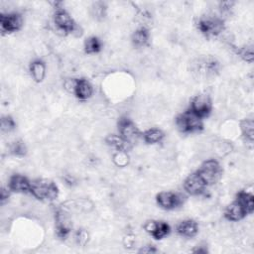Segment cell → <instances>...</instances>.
I'll list each match as a JSON object with an SVG mask.
<instances>
[{"mask_svg":"<svg viewBox=\"0 0 254 254\" xmlns=\"http://www.w3.org/2000/svg\"><path fill=\"white\" fill-rule=\"evenodd\" d=\"M30 192L41 200H54L59 195V189L57 185L47 179H39L31 184Z\"/></svg>","mask_w":254,"mask_h":254,"instance_id":"1","label":"cell"},{"mask_svg":"<svg viewBox=\"0 0 254 254\" xmlns=\"http://www.w3.org/2000/svg\"><path fill=\"white\" fill-rule=\"evenodd\" d=\"M176 124L179 130L183 133H192L202 130L203 124L201 118L196 116L190 110L179 115L176 119Z\"/></svg>","mask_w":254,"mask_h":254,"instance_id":"2","label":"cell"},{"mask_svg":"<svg viewBox=\"0 0 254 254\" xmlns=\"http://www.w3.org/2000/svg\"><path fill=\"white\" fill-rule=\"evenodd\" d=\"M197 174L203 180L206 186L215 184L222 175V169L219 163L215 160H207L202 163Z\"/></svg>","mask_w":254,"mask_h":254,"instance_id":"3","label":"cell"},{"mask_svg":"<svg viewBox=\"0 0 254 254\" xmlns=\"http://www.w3.org/2000/svg\"><path fill=\"white\" fill-rule=\"evenodd\" d=\"M198 30L206 37H214L223 30V20L217 16H203L197 22Z\"/></svg>","mask_w":254,"mask_h":254,"instance_id":"4","label":"cell"},{"mask_svg":"<svg viewBox=\"0 0 254 254\" xmlns=\"http://www.w3.org/2000/svg\"><path fill=\"white\" fill-rule=\"evenodd\" d=\"M211 108L212 105L209 96L207 94H198L192 98L190 110L196 116L203 118L208 116Z\"/></svg>","mask_w":254,"mask_h":254,"instance_id":"5","label":"cell"},{"mask_svg":"<svg viewBox=\"0 0 254 254\" xmlns=\"http://www.w3.org/2000/svg\"><path fill=\"white\" fill-rule=\"evenodd\" d=\"M54 20L57 28L60 31L64 32V34H68V33L73 34L78 30V27L76 26V24L73 22V20L68 15V13H66L64 9L60 8L56 10Z\"/></svg>","mask_w":254,"mask_h":254,"instance_id":"6","label":"cell"},{"mask_svg":"<svg viewBox=\"0 0 254 254\" xmlns=\"http://www.w3.org/2000/svg\"><path fill=\"white\" fill-rule=\"evenodd\" d=\"M219 64L218 62L213 58H203L197 60V64H195L194 71L198 73L199 76L208 77L213 76L218 72Z\"/></svg>","mask_w":254,"mask_h":254,"instance_id":"7","label":"cell"},{"mask_svg":"<svg viewBox=\"0 0 254 254\" xmlns=\"http://www.w3.org/2000/svg\"><path fill=\"white\" fill-rule=\"evenodd\" d=\"M184 196L172 191H163L157 195L158 204L164 209H174L184 202Z\"/></svg>","mask_w":254,"mask_h":254,"instance_id":"8","label":"cell"},{"mask_svg":"<svg viewBox=\"0 0 254 254\" xmlns=\"http://www.w3.org/2000/svg\"><path fill=\"white\" fill-rule=\"evenodd\" d=\"M22 17L19 14H1L0 15V29L3 34L13 33L22 27Z\"/></svg>","mask_w":254,"mask_h":254,"instance_id":"9","label":"cell"},{"mask_svg":"<svg viewBox=\"0 0 254 254\" xmlns=\"http://www.w3.org/2000/svg\"><path fill=\"white\" fill-rule=\"evenodd\" d=\"M118 130L120 132V136L124 139L132 143L133 141L137 140L140 136V132L135 124L127 117H121L118 121Z\"/></svg>","mask_w":254,"mask_h":254,"instance_id":"10","label":"cell"},{"mask_svg":"<svg viewBox=\"0 0 254 254\" xmlns=\"http://www.w3.org/2000/svg\"><path fill=\"white\" fill-rule=\"evenodd\" d=\"M206 185L203 182V180L200 178V176L196 173H193L191 175H190L184 182V188L185 190L192 195H196V194H200L204 189H205Z\"/></svg>","mask_w":254,"mask_h":254,"instance_id":"11","label":"cell"},{"mask_svg":"<svg viewBox=\"0 0 254 254\" xmlns=\"http://www.w3.org/2000/svg\"><path fill=\"white\" fill-rule=\"evenodd\" d=\"M145 230L155 239H162L170 232V226L164 221L149 220L144 225Z\"/></svg>","mask_w":254,"mask_h":254,"instance_id":"12","label":"cell"},{"mask_svg":"<svg viewBox=\"0 0 254 254\" xmlns=\"http://www.w3.org/2000/svg\"><path fill=\"white\" fill-rule=\"evenodd\" d=\"M31 184L26 177L22 175H14L10 178L8 188L12 191L16 192H28L31 190Z\"/></svg>","mask_w":254,"mask_h":254,"instance_id":"13","label":"cell"},{"mask_svg":"<svg viewBox=\"0 0 254 254\" xmlns=\"http://www.w3.org/2000/svg\"><path fill=\"white\" fill-rule=\"evenodd\" d=\"M248 212L245 207L237 199L229 204L225 210V217L231 221H238L247 215Z\"/></svg>","mask_w":254,"mask_h":254,"instance_id":"14","label":"cell"},{"mask_svg":"<svg viewBox=\"0 0 254 254\" xmlns=\"http://www.w3.org/2000/svg\"><path fill=\"white\" fill-rule=\"evenodd\" d=\"M70 229H71V225L69 223V220L67 219L64 210L62 209L57 214V224H56L57 235L62 239H65Z\"/></svg>","mask_w":254,"mask_h":254,"instance_id":"15","label":"cell"},{"mask_svg":"<svg viewBox=\"0 0 254 254\" xmlns=\"http://www.w3.org/2000/svg\"><path fill=\"white\" fill-rule=\"evenodd\" d=\"M92 92H93V88L88 80H86L84 78L76 79L73 94L77 98H79L81 100H85L92 95Z\"/></svg>","mask_w":254,"mask_h":254,"instance_id":"16","label":"cell"},{"mask_svg":"<svg viewBox=\"0 0 254 254\" xmlns=\"http://www.w3.org/2000/svg\"><path fill=\"white\" fill-rule=\"evenodd\" d=\"M106 143L112 147H114L117 151H122V152H128L132 146L129 141L124 139L122 136L118 135H108L106 137Z\"/></svg>","mask_w":254,"mask_h":254,"instance_id":"17","label":"cell"},{"mask_svg":"<svg viewBox=\"0 0 254 254\" xmlns=\"http://www.w3.org/2000/svg\"><path fill=\"white\" fill-rule=\"evenodd\" d=\"M198 231V227L195 221L193 220H185L182 221L178 226H177V232L185 237H193Z\"/></svg>","mask_w":254,"mask_h":254,"instance_id":"18","label":"cell"},{"mask_svg":"<svg viewBox=\"0 0 254 254\" xmlns=\"http://www.w3.org/2000/svg\"><path fill=\"white\" fill-rule=\"evenodd\" d=\"M148 41H149V32L145 27H142V28L138 29L132 35V43L137 48H141V47L146 46Z\"/></svg>","mask_w":254,"mask_h":254,"instance_id":"19","label":"cell"},{"mask_svg":"<svg viewBox=\"0 0 254 254\" xmlns=\"http://www.w3.org/2000/svg\"><path fill=\"white\" fill-rule=\"evenodd\" d=\"M30 71L33 78L37 82H41L46 74V66L45 64L41 61H35L30 65Z\"/></svg>","mask_w":254,"mask_h":254,"instance_id":"20","label":"cell"},{"mask_svg":"<svg viewBox=\"0 0 254 254\" xmlns=\"http://www.w3.org/2000/svg\"><path fill=\"white\" fill-rule=\"evenodd\" d=\"M236 199L239 202L242 203V205L247 210L248 214L253 212V210H254V197H253L252 193L247 192V191H240V192H238Z\"/></svg>","mask_w":254,"mask_h":254,"instance_id":"21","label":"cell"},{"mask_svg":"<svg viewBox=\"0 0 254 254\" xmlns=\"http://www.w3.org/2000/svg\"><path fill=\"white\" fill-rule=\"evenodd\" d=\"M143 138L144 141L148 144H155L160 142L163 138H164V133L157 128H152L147 130L144 134H143Z\"/></svg>","mask_w":254,"mask_h":254,"instance_id":"22","label":"cell"},{"mask_svg":"<svg viewBox=\"0 0 254 254\" xmlns=\"http://www.w3.org/2000/svg\"><path fill=\"white\" fill-rule=\"evenodd\" d=\"M240 128H241V132L243 134V136L249 140L250 142L253 141V134H254V122L252 119L247 118L241 121L240 123Z\"/></svg>","mask_w":254,"mask_h":254,"instance_id":"23","label":"cell"},{"mask_svg":"<svg viewBox=\"0 0 254 254\" xmlns=\"http://www.w3.org/2000/svg\"><path fill=\"white\" fill-rule=\"evenodd\" d=\"M84 50L86 54H95L101 50V42L96 37H90L84 42Z\"/></svg>","mask_w":254,"mask_h":254,"instance_id":"24","label":"cell"},{"mask_svg":"<svg viewBox=\"0 0 254 254\" xmlns=\"http://www.w3.org/2000/svg\"><path fill=\"white\" fill-rule=\"evenodd\" d=\"M10 152L14 156L23 157L27 153V148H26V145L24 144V142H22V141H15L11 145V147H10Z\"/></svg>","mask_w":254,"mask_h":254,"instance_id":"25","label":"cell"},{"mask_svg":"<svg viewBox=\"0 0 254 254\" xmlns=\"http://www.w3.org/2000/svg\"><path fill=\"white\" fill-rule=\"evenodd\" d=\"M106 7L103 2H95L91 8L92 15L96 19H102L105 16Z\"/></svg>","mask_w":254,"mask_h":254,"instance_id":"26","label":"cell"},{"mask_svg":"<svg viewBox=\"0 0 254 254\" xmlns=\"http://www.w3.org/2000/svg\"><path fill=\"white\" fill-rule=\"evenodd\" d=\"M16 124L12 117L10 116H4L1 119V130L2 132H10L14 130Z\"/></svg>","mask_w":254,"mask_h":254,"instance_id":"27","label":"cell"},{"mask_svg":"<svg viewBox=\"0 0 254 254\" xmlns=\"http://www.w3.org/2000/svg\"><path fill=\"white\" fill-rule=\"evenodd\" d=\"M113 160L115 162V164L119 167H124L125 165L128 164V156H127V152H122V151H118L114 157Z\"/></svg>","mask_w":254,"mask_h":254,"instance_id":"28","label":"cell"},{"mask_svg":"<svg viewBox=\"0 0 254 254\" xmlns=\"http://www.w3.org/2000/svg\"><path fill=\"white\" fill-rule=\"evenodd\" d=\"M237 54L246 62L252 63L253 61V50L251 47H246V48H242L240 50L237 51Z\"/></svg>","mask_w":254,"mask_h":254,"instance_id":"29","label":"cell"},{"mask_svg":"<svg viewBox=\"0 0 254 254\" xmlns=\"http://www.w3.org/2000/svg\"><path fill=\"white\" fill-rule=\"evenodd\" d=\"M75 241L78 245L84 246L88 241V233L84 229H78L75 233Z\"/></svg>","mask_w":254,"mask_h":254,"instance_id":"30","label":"cell"},{"mask_svg":"<svg viewBox=\"0 0 254 254\" xmlns=\"http://www.w3.org/2000/svg\"><path fill=\"white\" fill-rule=\"evenodd\" d=\"M156 251H157L156 248L151 247V246H146V247L140 249L139 252H140V253H154V252H156Z\"/></svg>","mask_w":254,"mask_h":254,"instance_id":"31","label":"cell"},{"mask_svg":"<svg viewBox=\"0 0 254 254\" xmlns=\"http://www.w3.org/2000/svg\"><path fill=\"white\" fill-rule=\"evenodd\" d=\"M8 196H9V194H8V190L6 191V190H5V189H2V190H1V202H2V203H4V202H5V200L8 198Z\"/></svg>","mask_w":254,"mask_h":254,"instance_id":"32","label":"cell"}]
</instances>
